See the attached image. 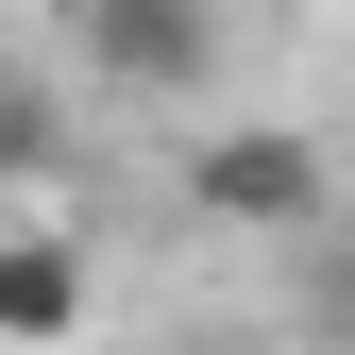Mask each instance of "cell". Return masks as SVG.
Instances as JSON below:
<instances>
[{
    "mask_svg": "<svg viewBox=\"0 0 355 355\" xmlns=\"http://www.w3.org/2000/svg\"><path fill=\"white\" fill-rule=\"evenodd\" d=\"M187 203L237 220V237H322V220H338V169H322V136H288V119H220V136L187 153Z\"/></svg>",
    "mask_w": 355,
    "mask_h": 355,
    "instance_id": "obj_1",
    "label": "cell"
},
{
    "mask_svg": "<svg viewBox=\"0 0 355 355\" xmlns=\"http://www.w3.org/2000/svg\"><path fill=\"white\" fill-rule=\"evenodd\" d=\"M85 304H102V271L68 220H0V355H68Z\"/></svg>",
    "mask_w": 355,
    "mask_h": 355,
    "instance_id": "obj_2",
    "label": "cell"
},
{
    "mask_svg": "<svg viewBox=\"0 0 355 355\" xmlns=\"http://www.w3.org/2000/svg\"><path fill=\"white\" fill-rule=\"evenodd\" d=\"M85 51H102V85L169 102V85H203V68H220V0H169V17H102Z\"/></svg>",
    "mask_w": 355,
    "mask_h": 355,
    "instance_id": "obj_3",
    "label": "cell"
},
{
    "mask_svg": "<svg viewBox=\"0 0 355 355\" xmlns=\"http://www.w3.org/2000/svg\"><path fill=\"white\" fill-rule=\"evenodd\" d=\"M322 322L355 338V220H322Z\"/></svg>",
    "mask_w": 355,
    "mask_h": 355,
    "instance_id": "obj_4",
    "label": "cell"
},
{
    "mask_svg": "<svg viewBox=\"0 0 355 355\" xmlns=\"http://www.w3.org/2000/svg\"><path fill=\"white\" fill-rule=\"evenodd\" d=\"M17 169H34V102H0V187H17Z\"/></svg>",
    "mask_w": 355,
    "mask_h": 355,
    "instance_id": "obj_5",
    "label": "cell"
},
{
    "mask_svg": "<svg viewBox=\"0 0 355 355\" xmlns=\"http://www.w3.org/2000/svg\"><path fill=\"white\" fill-rule=\"evenodd\" d=\"M68 17H85V34H102V17H169V0H68Z\"/></svg>",
    "mask_w": 355,
    "mask_h": 355,
    "instance_id": "obj_6",
    "label": "cell"
}]
</instances>
